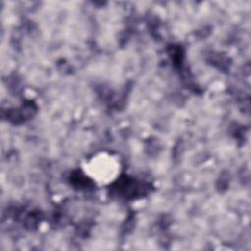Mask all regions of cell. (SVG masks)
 <instances>
[{
  "label": "cell",
  "mask_w": 251,
  "mask_h": 251,
  "mask_svg": "<svg viewBox=\"0 0 251 251\" xmlns=\"http://www.w3.org/2000/svg\"><path fill=\"white\" fill-rule=\"evenodd\" d=\"M118 170L117 162L110 156L100 155L89 164V172L98 181L111 180Z\"/></svg>",
  "instance_id": "1"
}]
</instances>
